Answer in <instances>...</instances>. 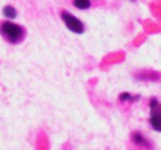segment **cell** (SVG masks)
Wrapping results in <instances>:
<instances>
[{"mask_svg": "<svg viewBox=\"0 0 161 150\" xmlns=\"http://www.w3.org/2000/svg\"><path fill=\"white\" fill-rule=\"evenodd\" d=\"M0 36L8 44L17 46L27 38V30L24 28V25L16 24L11 19H8V20H2L0 22Z\"/></svg>", "mask_w": 161, "mask_h": 150, "instance_id": "cell-1", "label": "cell"}, {"mask_svg": "<svg viewBox=\"0 0 161 150\" xmlns=\"http://www.w3.org/2000/svg\"><path fill=\"white\" fill-rule=\"evenodd\" d=\"M59 17L61 20L64 22V25L67 27V30H70L72 33L75 35H83L86 31V25L83 24L81 19H78L77 16H74L72 13L66 11V9H61L59 11Z\"/></svg>", "mask_w": 161, "mask_h": 150, "instance_id": "cell-2", "label": "cell"}, {"mask_svg": "<svg viewBox=\"0 0 161 150\" xmlns=\"http://www.w3.org/2000/svg\"><path fill=\"white\" fill-rule=\"evenodd\" d=\"M150 125L155 131L161 133V103L157 99L150 100Z\"/></svg>", "mask_w": 161, "mask_h": 150, "instance_id": "cell-3", "label": "cell"}, {"mask_svg": "<svg viewBox=\"0 0 161 150\" xmlns=\"http://www.w3.org/2000/svg\"><path fill=\"white\" fill-rule=\"evenodd\" d=\"M131 142H133L135 146H138V147H146V149L152 147V142H150L142 133H139V131H133V133H131Z\"/></svg>", "mask_w": 161, "mask_h": 150, "instance_id": "cell-4", "label": "cell"}, {"mask_svg": "<svg viewBox=\"0 0 161 150\" xmlns=\"http://www.w3.org/2000/svg\"><path fill=\"white\" fill-rule=\"evenodd\" d=\"M72 6L77 8V9H81V11H86V9H92L96 5L94 0H70Z\"/></svg>", "mask_w": 161, "mask_h": 150, "instance_id": "cell-5", "label": "cell"}, {"mask_svg": "<svg viewBox=\"0 0 161 150\" xmlns=\"http://www.w3.org/2000/svg\"><path fill=\"white\" fill-rule=\"evenodd\" d=\"M2 13H3V16L6 19H16L17 17V9L14 6H11V5H5L3 9H2Z\"/></svg>", "mask_w": 161, "mask_h": 150, "instance_id": "cell-6", "label": "cell"}, {"mask_svg": "<svg viewBox=\"0 0 161 150\" xmlns=\"http://www.w3.org/2000/svg\"><path fill=\"white\" fill-rule=\"evenodd\" d=\"M138 99H139L138 96H131V94H128V92H124V94L119 96V100H120L122 103H125V102H135V100H138Z\"/></svg>", "mask_w": 161, "mask_h": 150, "instance_id": "cell-7", "label": "cell"}, {"mask_svg": "<svg viewBox=\"0 0 161 150\" xmlns=\"http://www.w3.org/2000/svg\"><path fill=\"white\" fill-rule=\"evenodd\" d=\"M94 2H96V5H97V6H100V5H102L105 0H94Z\"/></svg>", "mask_w": 161, "mask_h": 150, "instance_id": "cell-8", "label": "cell"}, {"mask_svg": "<svg viewBox=\"0 0 161 150\" xmlns=\"http://www.w3.org/2000/svg\"><path fill=\"white\" fill-rule=\"evenodd\" d=\"M133 2H135V0H133Z\"/></svg>", "mask_w": 161, "mask_h": 150, "instance_id": "cell-9", "label": "cell"}]
</instances>
